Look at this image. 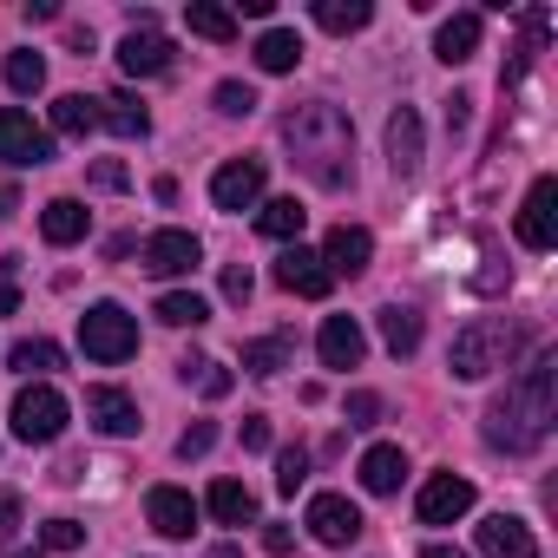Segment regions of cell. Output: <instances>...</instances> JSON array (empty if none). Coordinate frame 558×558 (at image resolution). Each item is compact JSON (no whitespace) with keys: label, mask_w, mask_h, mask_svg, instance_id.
<instances>
[{"label":"cell","mask_w":558,"mask_h":558,"mask_svg":"<svg viewBox=\"0 0 558 558\" xmlns=\"http://www.w3.org/2000/svg\"><path fill=\"white\" fill-rule=\"evenodd\" d=\"M551 421H558V355H532V362L506 381V395L486 408V447H499V453H532V447L551 434Z\"/></svg>","instance_id":"1"},{"label":"cell","mask_w":558,"mask_h":558,"mask_svg":"<svg viewBox=\"0 0 558 558\" xmlns=\"http://www.w3.org/2000/svg\"><path fill=\"white\" fill-rule=\"evenodd\" d=\"M283 145H290L296 171L316 178L323 191H342V184L355 178V125H349V112L329 106V99L296 106V112L283 119Z\"/></svg>","instance_id":"2"},{"label":"cell","mask_w":558,"mask_h":558,"mask_svg":"<svg viewBox=\"0 0 558 558\" xmlns=\"http://www.w3.org/2000/svg\"><path fill=\"white\" fill-rule=\"evenodd\" d=\"M519 349H525V329H519V323L480 316V323H466V329L453 336V375H460V381H486V375L506 368Z\"/></svg>","instance_id":"3"},{"label":"cell","mask_w":558,"mask_h":558,"mask_svg":"<svg viewBox=\"0 0 558 558\" xmlns=\"http://www.w3.org/2000/svg\"><path fill=\"white\" fill-rule=\"evenodd\" d=\"M80 349L93 355V362H132L138 355V323L119 310V303H93L86 316H80Z\"/></svg>","instance_id":"4"},{"label":"cell","mask_w":558,"mask_h":558,"mask_svg":"<svg viewBox=\"0 0 558 558\" xmlns=\"http://www.w3.org/2000/svg\"><path fill=\"white\" fill-rule=\"evenodd\" d=\"M66 421H73V408H66V395H60L53 381H27V388L14 395V434H21V440L47 447V440L66 434Z\"/></svg>","instance_id":"5"},{"label":"cell","mask_w":558,"mask_h":558,"mask_svg":"<svg viewBox=\"0 0 558 558\" xmlns=\"http://www.w3.org/2000/svg\"><path fill=\"white\" fill-rule=\"evenodd\" d=\"M0 158H8V165H53V132H40L21 106H8V112H0Z\"/></svg>","instance_id":"6"},{"label":"cell","mask_w":558,"mask_h":558,"mask_svg":"<svg viewBox=\"0 0 558 558\" xmlns=\"http://www.w3.org/2000/svg\"><path fill=\"white\" fill-rule=\"evenodd\" d=\"M276 283H283L290 296H310V303H323V296L336 290V276H329V263H323L316 250H303V243H290L283 256H276Z\"/></svg>","instance_id":"7"},{"label":"cell","mask_w":558,"mask_h":558,"mask_svg":"<svg viewBox=\"0 0 558 558\" xmlns=\"http://www.w3.org/2000/svg\"><path fill=\"white\" fill-rule=\"evenodd\" d=\"M414 512H421V525H453V519H466V512H473V480H460V473H434V480L421 486Z\"/></svg>","instance_id":"8"},{"label":"cell","mask_w":558,"mask_h":558,"mask_svg":"<svg viewBox=\"0 0 558 558\" xmlns=\"http://www.w3.org/2000/svg\"><path fill=\"white\" fill-rule=\"evenodd\" d=\"M303 525H310L323 545H355V538H362V506H355L349 493H316Z\"/></svg>","instance_id":"9"},{"label":"cell","mask_w":558,"mask_h":558,"mask_svg":"<svg viewBox=\"0 0 558 558\" xmlns=\"http://www.w3.org/2000/svg\"><path fill=\"white\" fill-rule=\"evenodd\" d=\"M558 184L551 178H532V191H525V210H519V243L525 250H551L558 243Z\"/></svg>","instance_id":"10"},{"label":"cell","mask_w":558,"mask_h":558,"mask_svg":"<svg viewBox=\"0 0 558 558\" xmlns=\"http://www.w3.org/2000/svg\"><path fill=\"white\" fill-rule=\"evenodd\" d=\"M263 197V158H230L217 178H210V204L217 210H250Z\"/></svg>","instance_id":"11"},{"label":"cell","mask_w":558,"mask_h":558,"mask_svg":"<svg viewBox=\"0 0 558 558\" xmlns=\"http://www.w3.org/2000/svg\"><path fill=\"white\" fill-rule=\"evenodd\" d=\"M171 66V40L158 34V27H132L125 40H119V73H132V80H158Z\"/></svg>","instance_id":"12"},{"label":"cell","mask_w":558,"mask_h":558,"mask_svg":"<svg viewBox=\"0 0 558 558\" xmlns=\"http://www.w3.org/2000/svg\"><path fill=\"white\" fill-rule=\"evenodd\" d=\"M197 256H204V250H197L191 230H151V236H145V269H151V276H191Z\"/></svg>","instance_id":"13"},{"label":"cell","mask_w":558,"mask_h":558,"mask_svg":"<svg viewBox=\"0 0 558 558\" xmlns=\"http://www.w3.org/2000/svg\"><path fill=\"white\" fill-rule=\"evenodd\" d=\"M316 355H323V368H362V355H368L362 323L355 316H329L323 336H316Z\"/></svg>","instance_id":"14"},{"label":"cell","mask_w":558,"mask_h":558,"mask_svg":"<svg viewBox=\"0 0 558 558\" xmlns=\"http://www.w3.org/2000/svg\"><path fill=\"white\" fill-rule=\"evenodd\" d=\"M145 512H151V525L165 538H191V525H197V499L184 486H151L145 493Z\"/></svg>","instance_id":"15"},{"label":"cell","mask_w":558,"mask_h":558,"mask_svg":"<svg viewBox=\"0 0 558 558\" xmlns=\"http://www.w3.org/2000/svg\"><path fill=\"white\" fill-rule=\"evenodd\" d=\"M368 256H375V236H368L362 223H336V230H329V250H323L329 276H362Z\"/></svg>","instance_id":"16"},{"label":"cell","mask_w":558,"mask_h":558,"mask_svg":"<svg viewBox=\"0 0 558 558\" xmlns=\"http://www.w3.org/2000/svg\"><path fill=\"white\" fill-rule=\"evenodd\" d=\"M86 421L99 434H138V401L125 388H86Z\"/></svg>","instance_id":"17"},{"label":"cell","mask_w":558,"mask_h":558,"mask_svg":"<svg viewBox=\"0 0 558 558\" xmlns=\"http://www.w3.org/2000/svg\"><path fill=\"white\" fill-rule=\"evenodd\" d=\"M388 165H395V178H414L421 171V112L414 106L388 112Z\"/></svg>","instance_id":"18"},{"label":"cell","mask_w":558,"mask_h":558,"mask_svg":"<svg viewBox=\"0 0 558 558\" xmlns=\"http://www.w3.org/2000/svg\"><path fill=\"white\" fill-rule=\"evenodd\" d=\"M480 551H486V558H538V538H532V525L493 512V519L480 525Z\"/></svg>","instance_id":"19"},{"label":"cell","mask_w":558,"mask_h":558,"mask_svg":"<svg viewBox=\"0 0 558 558\" xmlns=\"http://www.w3.org/2000/svg\"><path fill=\"white\" fill-rule=\"evenodd\" d=\"M296 362V336L290 329H276V336H263V342H243V375H283Z\"/></svg>","instance_id":"20"},{"label":"cell","mask_w":558,"mask_h":558,"mask_svg":"<svg viewBox=\"0 0 558 558\" xmlns=\"http://www.w3.org/2000/svg\"><path fill=\"white\" fill-rule=\"evenodd\" d=\"M434 53H440L447 66H466V60L480 53V14H453V21H440Z\"/></svg>","instance_id":"21"},{"label":"cell","mask_w":558,"mask_h":558,"mask_svg":"<svg viewBox=\"0 0 558 558\" xmlns=\"http://www.w3.org/2000/svg\"><path fill=\"white\" fill-rule=\"evenodd\" d=\"M86 223H93V217H86V204H80V197H53V204L40 210V236H47V243H60V250H66V243H80V236H86Z\"/></svg>","instance_id":"22"},{"label":"cell","mask_w":558,"mask_h":558,"mask_svg":"<svg viewBox=\"0 0 558 558\" xmlns=\"http://www.w3.org/2000/svg\"><path fill=\"white\" fill-rule=\"evenodd\" d=\"M8 362H14V375H27V381H47L53 368H66L60 342H47V336H27V342H14V349H8Z\"/></svg>","instance_id":"23"},{"label":"cell","mask_w":558,"mask_h":558,"mask_svg":"<svg viewBox=\"0 0 558 558\" xmlns=\"http://www.w3.org/2000/svg\"><path fill=\"white\" fill-rule=\"evenodd\" d=\"M204 506H210V519H217V525H250V519H256V493H250L243 480H217Z\"/></svg>","instance_id":"24"},{"label":"cell","mask_w":558,"mask_h":558,"mask_svg":"<svg viewBox=\"0 0 558 558\" xmlns=\"http://www.w3.org/2000/svg\"><path fill=\"white\" fill-rule=\"evenodd\" d=\"M401 480H408V453L401 447H368L362 453V486L368 493H395Z\"/></svg>","instance_id":"25"},{"label":"cell","mask_w":558,"mask_h":558,"mask_svg":"<svg viewBox=\"0 0 558 558\" xmlns=\"http://www.w3.org/2000/svg\"><path fill=\"white\" fill-rule=\"evenodd\" d=\"M316 27L323 34H362L368 21H375V8H368V0H316Z\"/></svg>","instance_id":"26"},{"label":"cell","mask_w":558,"mask_h":558,"mask_svg":"<svg viewBox=\"0 0 558 558\" xmlns=\"http://www.w3.org/2000/svg\"><path fill=\"white\" fill-rule=\"evenodd\" d=\"M303 217H310V210H303L296 197H269V204L256 210V230H263L269 243H290V236H303Z\"/></svg>","instance_id":"27"},{"label":"cell","mask_w":558,"mask_h":558,"mask_svg":"<svg viewBox=\"0 0 558 558\" xmlns=\"http://www.w3.org/2000/svg\"><path fill=\"white\" fill-rule=\"evenodd\" d=\"M99 125L119 132V138H145V132H151V112H145L132 93H119V99H99Z\"/></svg>","instance_id":"28"},{"label":"cell","mask_w":558,"mask_h":558,"mask_svg":"<svg viewBox=\"0 0 558 558\" xmlns=\"http://www.w3.org/2000/svg\"><path fill=\"white\" fill-rule=\"evenodd\" d=\"M296 60H303V40H296L290 27H269V34L256 40V66H263V73H296Z\"/></svg>","instance_id":"29"},{"label":"cell","mask_w":558,"mask_h":558,"mask_svg":"<svg viewBox=\"0 0 558 558\" xmlns=\"http://www.w3.org/2000/svg\"><path fill=\"white\" fill-rule=\"evenodd\" d=\"M53 132H66V138H86V132H99V99H86V93H66V99H53Z\"/></svg>","instance_id":"30"},{"label":"cell","mask_w":558,"mask_h":558,"mask_svg":"<svg viewBox=\"0 0 558 558\" xmlns=\"http://www.w3.org/2000/svg\"><path fill=\"white\" fill-rule=\"evenodd\" d=\"M381 342H388L395 355H414V349H421V310L388 303V310H381Z\"/></svg>","instance_id":"31"},{"label":"cell","mask_w":558,"mask_h":558,"mask_svg":"<svg viewBox=\"0 0 558 558\" xmlns=\"http://www.w3.org/2000/svg\"><path fill=\"white\" fill-rule=\"evenodd\" d=\"M158 323H165V329H204V323H210V303L171 290V296H158Z\"/></svg>","instance_id":"32"},{"label":"cell","mask_w":558,"mask_h":558,"mask_svg":"<svg viewBox=\"0 0 558 558\" xmlns=\"http://www.w3.org/2000/svg\"><path fill=\"white\" fill-rule=\"evenodd\" d=\"M184 21H191V34H204V40H236V14H230V8H210V0H191Z\"/></svg>","instance_id":"33"},{"label":"cell","mask_w":558,"mask_h":558,"mask_svg":"<svg viewBox=\"0 0 558 558\" xmlns=\"http://www.w3.org/2000/svg\"><path fill=\"white\" fill-rule=\"evenodd\" d=\"M8 86L27 99V93H40L47 86V60L40 53H8Z\"/></svg>","instance_id":"34"},{"label":"cell","mask_w":558,"mask_h":558,"mask_svg":"<svg viewBox=\"0 0 558 558\" xmlns=\"http://www.w3.org/2000/svg\"><path fill=\"white\" fill-rule=\"evenodd\" d=\"M310 480V453L303 447H283V453H276V493H296Z\"/></svg>","instance_id":"35"},{"label":"cell","mask_w":558,"mask_h":558,"mask_svg":"<svg viewBox=\"0 0 558 558\" xmlns=\"http://www.w3.org/2000/svg\"><path fill=\"white\" fill-rule=\"evenodd\" d=\"M40 545H47V551H80V545H86V525H80V519H47V525H40Z\"/></svg>","instance_id":"36"},{"label":"cell","mask_w":558,"mask_h":558,"mask_svg":"<svg viewBox=\"0 0 558 558\" xmlns=\"http://www.w3.org/2000/svg\"><path fill=\"white\" fill-rule=\"evenodd\" d=\"M217 112H223V119H250V112H256V93L236 86V80H223V86H217Z\"/></svg>","instance_id":"37"},{"label":"cell","mask_w":558,"mask_h":558,"mask_svg":"<svg viewBox=\"0 0 558 558\" xmlns=\"http://www.w3.org/2000/svg\"><path fill=\"white\" fill-rule=\"evenodd\" d=\"M191 375H197V388H204L210 401H223V395H230V368H217V362H197ZM191 375H184V381H191Z\"/></svg>","instance_id":"38"},{"label":"cell","mask_w":558,"mask_h":558,"mask_svg":"<svg viewBox=\"0 0 558 558\" xmlns=\"http://www.w3.org/2000/svg\"><path fill=\"white\" fill-rule=\"evenodd\" d=\"M375 421H381V395L355 388V395H349V427H375Z\"/></svg>","instance_id":"39"},{"label":"cell","mask_w":558,"mask_h":558,"mask_svg":"<svg viewBox=\"0 0 558 558\" xmlns=\"http://www.w3.org/2000/svg\"><path fill=\"white\" fill-rule=\"evenodd\" d=\"M21 519H27V506H21V493H8V486H0V545H8V538L21 532Z\"/></svg>","instance_id":"40"},{"label":"cell","mask_w":558,"mask_h":558,"mask_svg":"<svg viewBox=\"0 0 558 558\" xmlns=\"http://www.w3.org/2000/svg\"><path fill=\"white\" fill-rule=\"evenodd\" d=\"M210 440H217V427H210V421H197V427H184V434H178V453H184V460H197V453H210Z\"/></svg>","instance_id":"41"},{"label":"cell","mask_w":558,"mask_h":558,"mask_svg":"<svg viewBox=\"0 0 558 558\" xmlns=\"http://www.w3.org/2000/svg\"><path fill=\"white\" fill-rule=\"evenodd\" d=\"M250 269H223V303H250Z\"/></svg>","instance_id":"42"},{"label":"cell","mask_w":558,"mask_h":558,"mask_svg":"<svg viewBox=\"0 0 558 558\" xmlns=\"http://www.w3.org/2000/svg\"><path fill=\"white\" fill-rule=\"evenodd\" d=\"M93 184H99V191H125V165H119V158L93 165Z\"/></svg>","instance_id":"43"},{"label":"cell","mask_w":558,"mask_h":558,"mask_svg":"<svg viewBox=\"0 0 558 558\" xmlns=\"http://www.w3.org/2000/svg\"><path fill=\"white\" fill-rule=\"evenodd\" d=\"M21 310V283H14V263L0 269V316H14Z\"/></svg>","instance_id":"44"},{"label":"cell","mask_w":558,"mask_h":558,"mask_svg":"<svg viewBox=\"0 0 558 558\" xmlns=\"http://www.w3.org/2000/svg\"><path fill=\"white\" fill-rule=\"evenodd\" d=\"M243 447H250V453H263V447H269V421H263V414H250V421H243Z\"/></svg>","instance_id":"45"},{"label":"cell","mask_w":558,"mask_h":558,"mask_svg":"<svg viewBox=\"0 0 558 558\" xmlns=\"http://www.w3.org/2000/svg\"><path fill=\"white\" fill-rule=\"evenodd\" d=\"M290 545H296V532H290V525H263V551H276V558H283Z\"/></svg>","instance_id":"46"},{"label":"cell","mask_w":558,"mask_h":558,"mask_svg":"<svg viewBox=\"0 0 558 558\" xmlns=\"http://www.w3.org/2000/svg\"><path fill=\"white\" fill-rule=\"evenodd\" d=\"M466 106H473V99H466V93H453V106H447V132H466V119H473Z\"/></svg>","instance_id":"47"},{"label":"cell","mask_w":558,"mask_h":558,"mask_svg":"<svg viewBox=\"0 0 558 558\" xmlns=\"http://www.w3.org/2000/svg\"><path fill=\"white\" fill-rule=\"evenodd\" d=\"M14 210H21V197H14V191H8V184H0V223H8V217H14Z\"/></svg>","instance_id":"48"},{"label":"cell","mask_w":558,"mask_h":558,"mask_svg":"<svg viewBox=\"0 0 558 558\" xmlns=\"http://www.w3.org/2000/svg\"><path fill=\"white\" fill-rule=\"evenodd\" d=\"M421 558H466V551H453V545H427Z\"/></svg>","instance_id":"49"},{"label":"cell","mask_w":558,"mask_h":558,"mask_svg":"<svg viewBox=\"0 0 558 558\" xmlns=\"http://www.w3.org/2000/svg\"><path fill=\"white\" fill-rule=\"evenodd\" d=\"M210 558H243V551H236V545H217V551H210Z\"/></svg>","instance_id":"50"},{"label":"cell","mask_w":558,"mask_h":558,"mask_svg":"<svg viewBox=\"0 0 558 558\" xmlns=\"http://www.w3.org/2000/svg\"><path fill=\"white\" fill-rule=\"evenodd\" d=\"M8 558H47V551H8Z\"/></svg>","instance_id":"51"}]
</instances>
